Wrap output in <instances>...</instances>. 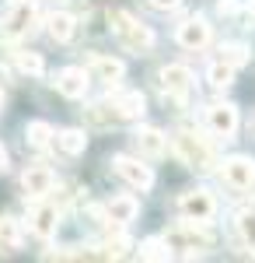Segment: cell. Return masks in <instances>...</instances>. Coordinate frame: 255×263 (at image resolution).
<instances>
[{
  "instance_id": "17",
  "label": "cell",
  "mask_w": 255,
  "mask_h": 263,
  "mask_svg": "<svg viewBox=\"0 0 255 263\" xmlns=\"http://www.w3.org/2000/svg\"><path fill=\"white\" fill-rule=\"evenodd\" d=\"M137 144H140V151H143V155H151V158H161V155H164V147H168L164 134L154 130V126H140V130H137Z\"/></svg>"
},
{
  "instance_id": "24",
  "label": "cell",
  "mask_w": 255,
  "mask_h": 263,
  "mask_svg": "<svg viewBox=\"0 0 255 263\" xmlns=\"http://www.w3.org/2000/svg\"><path fill=\"white\" fill-rule=\"evenodd\" d=\"M28 144L32 147H46V144L53 141V130H49V123H28Z\"/></svg>"
},
{
  "instance_id": "18",
  "label": "cell",
  "mask_w": 255,
  "mask_h": 263,
  "mask_svg": "<svg viewBox=\"0 0 255 263\" xmlns=\"http://www.w3.org/2000/svg\"><path fill=\"white\" fill-rule=\"evenodd\" d=\"M49 35L56 42H70L74 39V32H77V21H74V14H67V11H56V14H49Z\"/></svg>"
},
{
  "instance_id": "12",
  "label": "cell",
  "mask_w": 255,
  "mask_h": 263,
  "mask_svg": "<svg viewBox=\"0 0 255 263\" xmlns=\"http://www.w3.org/2000/svg\"><path fill=\"white\" fill-rule=\"evenodd\" d=\"M53 172L46 168V165H32V168H25V176H21V190L28 193V197H46L49 190H53Z\"/></svg>"
},
{
  "instance_id": "3",
  "label": "cell",
  "mask_w": 255,
  "mask_h": 263,
  "mask_svg": "<svg viewBox=\"0 0 255 263\" xmlns=\"http://www.w3.org/2000/svg\"><path fill=\"white\" fill-rule=\"evenodd\" d=\"M175 147L178 155H182V162L189 165V168H196V172H214V151H210V144H203L196 134H178L175 137Z\"/></svg>"
},
{
  "instance_id": "29",
  "label": "cell",
  "mask_w": 255,
  "mask_h": 263,
  "mask_svg": "<svg viewBox=\"0 0 255 263\" xmlns=\"http://www.w3.org/2000/svg\"><path fill=\"white\" fill-rule=\"evenodd\" d=\"M4 168H7V151L0 147V172H4Z\"/></svg>"
},
{
  "instance_id": "19",
  "label": "cell",
  "mask_w": 255,
  "mask_h": 263,
  "mask_svg": "<svg viewBox=\"0 0 255 263\" xmlns=\"http://www.w3.org/2000/svg\"><path fill=\"white\" fill-rule=\"evenodd\" d=\"M238 232H241L245 249L255 256V203H252V207H245V211L238 214Z\"/></svg>"
},
{
  "instance_id": "4",
  "label": "cell",
  "mask_w": 255,
  "mask_h": 263,
  "mask_svg": "<svg viewBox=\"0 0 255 263\" xmlns=\"http://www.w3.org/2000/svg\"><path fill=\"white\" fill-rule=\"evenodd\" d=\"M35 21H39V7H35L32 0H21L18 7L4 18V25H0V39H21V35H28Z\"/></svg>"
},
{
  "instance_id": "15",
  "label": "cell",
  "mask_w": 255,
  "mask_h": 263,
  "mask_svg": "<svg viewBox=\"0 0 255 263\" xmlns=\"http://www.w3.org/2000/svg\"><path fill=\"white\" fill-rule=\"evenodd\" d=\"M59 228V211L53 203H42L35 207V214H32V232L39 235V239H49V235H56Z\"/></svg>"
},
{
  "instance_id": "2",
  "label": "cell",
  "mask_w": 255,
  "mask_h": 263,
  "mask_svg": "<svg viewBox=\"0 0 255 263\" xmlns=\"http://www.w3.org/2000/svg\"><path fill=\"white\" fill-rule=\"evenodd\" d=\"M109 21H112V32L119 35V42L126 46V49H133V53H151L154 49V32L137 21L133 14H126V11H109Z\"/></svg>"
},
{
  "instance_id": "25",
  "label": "cell",
  "mask_w": 255,
  "mask_h": 263,
  "mask_svg": "<svg viewBox=\"0 0 255 263\" xmlns=\"http://www.w3.org/2000/svg\"><path fill=\"white\" fill-rule=\"evenodd\" d=\"M140 256L143 260H168L172 249H168V242H161V239H147V242L140 246Z\"/></svg>"
},
{
  "instance_id": "22",
  "label": "cell",
  "mask_w": 255,
  "mask_h": 263,
  "mask_svg": "<svg viewBox=\"0 0 255 263\" xmlns=\"http://www.w3.org/2000/svg\"><path fill=\"white\" fill-rule=\"evenodd\" d=\"M14 63H18L25 74H32V78H42L46 74V63H42L39 53H14Z\"/></svg>"
},
{
  "instance_id": "6",
  "label": "cell",
  "mask_w": 255,
  "mask_h": 263,
  "mask_svg": "<svg viewBox=\"0 0 255 263\" xmlns=\"http://www.w3.org/2000/svg\"><path fill=\"white\" fill-rule=\"evenodd\" d=\"M178 211L185 218H193V221H210L217 211V200H214V193H206V190H189V193H182Z\"/></svg>"
},
{
  "instance_id": "21",
  "label": "cell",
  "mask_w": 255,
  "mask_h": 263,
  "mask_svg": "<svg viewBox=\"0 0 255 263\" xmlns=\"http://www.w3.org/2000/svg\"><path fill=\"white\" fill-rule=\"evenodd\" d=\"M0 246L4 249H18L21 246V228L11 218H0Z\"/></svg>"
},
{
  "instance_id": "16",
  "label": "cell",
  "mask_w": 255,
  "mask_h": 263,
  "mask_svg": "<svg viewBox=\"0 0 255 263\" xmlns=\"http://www.w3.org/2000/svg\"><path fill=\"white\" fill-rule=\"evenodd\" d=\"M91 74L105 84H116V81H122L126 67H122V60H116V57H91Z\"/></svg>"
},
{
  "instance_id": "14",
  "label": "cell",
  "mask_w": 255,
  "mask_h": 263,
  "mask_svg": "<svg viewBox=\"0 0 255 263\" xmlns=\"http://www.w3.org/2000/svg\"><path fill=\"white\" fill-rule=\"evenodd\" d=\"M105 214H109V221H112V224H130L140 214V203H137V197L122 193V197H112V200H109Z\"/></svg>"
},
{
  "instance_id": "26",
  "label": "cell",
  "mask_w": 255,
  "mask_h": 263,
  "mask_svg": "<svg viewBox=\"0 0 255 263\" xmlns=\"http://www.w3.org/2000/svg\"><path fill=\"white\" fill-rule=\"evenodd\" d=\"M231 78H235V67H227L224 60H217L214 67H210V84H214V88H227Z\"/></svg>"
},
{
  "instance_id": "27",
  "label": "cell",
  "mask_w": 255,
  "mask_h": 263,
  "mask_svg": "<svg viewBox=\"0 0 255 263\" xmlns=\"http://www.w3.org/2000/svg\"><path fill=\"white\" fill-rule=\"evenodd\" d=\"M151 4H154L157 11H172V7H178L182 0H151Z\"/></svg>"
},
{
  "instance_id": "8",
  "label": "cell",
  "mask_w": 255,
  "mask_h": 263,
  "mask_svg": "<svg viewBox=\"0 0 255 263\" xmlns=\"http://www.w3.org/2000/svg\"><path fill=\"white\" fill-rule=\"evenodd\" d=\"M224 182H227L231 190H252V182H255V162H252V158H245V155L227 158V162H224Z\"/></svg>"
},
{
  "instance_id": "11",
  "label": "cell",
  "mask_w": 255,
  "mask_h": 263,
  "mask_svg": "<svg viewBox=\"0 0 255 263\" xmlns=\"http://www.w3.org/2000/svg\"><path fill=\"white\" fill-rule=\"evenodd\" d=\"M178 42L185 46V49H203L206 42H210V25L206 18H189L178 25Z\"/></svg>"
},
{
  "instance_id": "28",
  "label": "cell",
  "mask_w": 255,
  "mask_h": 263,
  "mask_svg": "<svg viewBox=\"0 0 255 263\" xmlns=\"http://www.w3.org/2000/svg\"><path fill=\"white\" fill-rule=\"evenodd\" d=\"M235 11H238L235 0H220V14H235Z\"/></svg>"
},
{
  "instance_id": "13",
  "label": "cell",
  "mask_w": 255,
  "mask_h": 263,
  "mask_svg": "<svg viewBox=\"0 0 255 263\" xmlns=\"http://www.w3.org/2000/svg\"><path fill=\"white\" fill-rule=\"evenodd\" d=\"M56 91H59V95H67V99H84V91H88V74L77 70V67L59 70V74H56Z\"/></svg>"
},
{
  "instance_id": "20",
  "label": "cell",
  "mask_w": 255,
  "mask_h": 263,
  "mask_svg": "<svg viewBox=\"0 0 255 263\" xmlns=\"http://www.w3.org/2000/svg\"><path fill=\"white\" fill-rule=\"evenodd\" d=\"M56 144L63 147V155H84L88 137H84V130H63V134H56Z\"/></svg>"
},
{
  "instance_id": "7",
  "label": "cell",
  "mask_w": 255,
  "mask_h": 263,
  "mask_svg": "<svg viewBox=\"0 0 255 263\" xmlns=\"http://www.w3.org/2000/svg\"><path fill=\"white\" fill-rule=\"evenodd\" d=\"M112 165H116V172L130 182V186H137V190H151V186H154V172H151V165L137 162V158H130V155H116Z\"/></svg>"
},
{
  "instance_id": "23",
  "label": "cell",
  "mask_w": 255,
  "mask_h": 263,
  "mask_svg": "<svg viewBox=\"0 0 255 263\" xmlns=\"http://www.w3.org/2000/svg\"><path fill=\"white\" fill-rule=\"evenodd\" d=\"M220 60L227 63V67H245L248 63V49L238 46V42H227V46H220Z\"/></svg>"
},
{
  "instance_id": "10",
  "label": "cell",
  "mask_w": 255,
  "mask_h": 263,
  "mask_svg": "<svg viewBox=\"0 0 255 263\" xmlns=\"http://www.w3.org/2000/svg\"><path fill=\"white\" fill-rule=\"evenodd\" d=\"M206 126H210V134H217V137H231L238 130V109L227 105V102L210 105L206 109Z\"/></svg>"
},
{
  "instance_id": "9",
  "label": "cell",
  "mask_w": 255,
  "mask_h": 263,
  "mask_svg": "<svg viewBox=\"0 0 255 263\" xmlns=\"http://www.w3.org/2000/svg\"><path fill=\"white\" fill-rule=\"evenodd\" d=\"M189 88H193V74H189L185 67H178V63H172V67H164V70H161V91H164L168 99L185 102V95H189Z\"/></svg>"
},
{
  "instance_id": "1",
  "label": "cell",
  "mask_w": 255,
  "mask_h": 263,
  "mask_svg": "<svg viewBox=\"0 0 255 263\" xmlns=\"http://www.w3.org/2000/svg\"><path fill=\"white\" fill-rule=\"evenodd\" d=\"M143 116V95L140 91H119L112 99H101L91 109L95 123H126V120H140Z\"/></svg>"
},
{
  "instance_id": "5",
  "label": "cell",
  "mask_w": 255,
  "mask_h": 263,
  "mask_svg": "<svg viewBox=\"0 0 255 263\" xmlns=\"http://www.w3.org/2000/svg\"><path fill=\"white\" fill-rule=\"evenodd\" d=\"M168 249H206V246L214 242V235L206 232V228H196V221L189 218L185 224H178L175 232H168Z\"/></svg>"
}]
</instances>
